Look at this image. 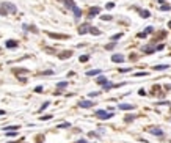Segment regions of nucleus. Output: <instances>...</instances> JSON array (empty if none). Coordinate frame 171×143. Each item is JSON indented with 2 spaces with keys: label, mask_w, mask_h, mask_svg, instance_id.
Returning <instances> with one entry per match:
<instances>
[{
  "label": "nucleus",
  "mask_w": 171,
  "mask_h": 143,
  "mask_svg": "<svg viewBox=\"0 0 171 143\" xmlns=\"http://www.w3.org/2000/svg\"><path fill=\"white\" fill-rule=\"evenodd\" d=\"M97 118H101V120H110V118H113V112H107V110H96L94 112Z\"/></svg>",
  "instance_id": "nucleus-1"
},
{
  "label": "nucleus",
  "mask_w": 171,
  "mask_h": 143,
  "mask_svg": "<svg viewBox=\"0 0 171 143\" xmlns=\"http://www.w3.org/2000/svg\"><path fill=\"white\" fill-rule=\"evenodd\" d=\"M2 6L6 9V13H8V11H9V13H16V11H17V8H16L13 3H9V2H5V3H2Z\"/></svg>",
  "instance_id": "nucleus-2"
},
{
  "label": "nucleus",
  "mask_w": 171,
  "mask_h": 143,
  "mask_svg": "<svg viewBox=\"0 0 171 143\" xmlns=\"http://www.w3.org/2000/svg\"><path fill=\"white\" fill-rule=\"evenodd\" d=\"M99 13H101V8H99V6H93V8H90V11H88V18L93 19L96 14H99Z\"/></svg>",
  "instance_id": "nucleus-3"
},
{
  "label": "nucleus",
  "mask_w": 171,
  "mask_h": 143,
  "mask_svg": "<svg viewBox=\"0 0 171 143\" xmlns=\"http://www.w3.org/2000/svg\"><path fill=\"white\" fill-rule=\"evenodd\" d=\"M93 105H94L93 101H80L79 102V107H82V108H90V107H93Z\"/></svg>",
  "instance_id": "nucleus-4"
},
{
  "label": "nucleus",
  "mask_w": 171,
  "mask_h": 143,
  "mask_svg": "<svg viewBox=\"0 0 171 143\" xmlns=\"http://www.w3.org/2000/svg\"><path fill=\"white\" fill-rule=\"evenodd\" d=\"M126 60L121 54H115V55H111V61H115V63H123V61Z\"/></svg>",
  "instance_id": "nucleus-5"
},
{
  "label": "nucleus",
  "mask_w": 171,
  "mask_h": 143,
  "mask_svg": "<svg viewBox=\"0 0 171 143\" xmlns=\"http://www.w3.org/2000/svg\"><path fill=\"white\" fill-rule=\"evenodd\" d=\"M96 82L99 83V85H102V87H104L105 83H108V79H107L105 76H101V74H99V76H97V79H96Z\"/></svg>",
  "instance_id": "nucleus-6"
},
{
  "label": "nucleus",
  "mask_w": 171,
  "mask_h": 143,
  "mask_svg": "<svg viewBox=\"0 0 171 143\" xmlns=\"http://www.w3.org/2000/svg\"><path fill=\"white\" fill-rule=\"evenodd\" d=\"M86 31H90V24H83L79 27V35H85Z\"/></svg>",
  "instance_id": "nucleus-7"
},
{
  "label": "nucleus",
  "mask_w": 171,
  "mask_h": 143,
  "mask_svg": "<svg viewBox=\"0 0 171 143\" xmlns=\"http://www.w3.org/2000/svg\"><path fill=\"white\" fill-rule=\"evenodd\" d=\"M17 46H19L17 41H14V39H8V41H6V47L8 49H16Z\"/></svg>",
  "instance_id": "nucleus-8"
},
{
  "label": "nucleus",
  "mask_w": 171,
  "mask_h": 143,
  "mask_svg": "<svg viewBox=\"0 0 171 143\" xmlns=\"http://www.w3.org/2000/svg\"><path fill=\"white\" fill-rule=\"evenodd\" d=\"M143 52L148 54V55H149V54H154L155 52V46H145V47H143Z\"/></svg>",
  "instance_id": "nucleus-9"
},
{
  "label": "nucleus",
  "mask_w": 171,
  "mask_h": 143,
  "mask_svg": "<svg viewBox=\"0 0 171 143\" xmlns=\"http://www.w3.org/2000/svg\"><path fill=\"white\" fill-rule=\"evenodd\" d=\"M137 11L140 13V16H141V18H145V19H148V18L151 16V13L148 11V9H140V8H137Z\"/></svg>",
  "instance_id": "nucleus-10"
},
{
  "label": "nucleus",
  "mask_w": 171,
  "mask_h": 143,
  "mask_svg": "<svg viewBox=\"0 0 171 143\" xmlns=\"http://www.w3.org/2000/svg\"><path fill=\"white\" fill-rule=\"evenodd\" d=\"M71 55H72V50H64V52H61L58 57H60L61 60H66V58H71Z\"/></svg>",
  "instance_id": "nucleus-11"
},
{
  "label": "nucleus",
  "mask_w": 171,
  "mask_h": 143,
  "mask_svg": "<svg viewBox=\"0 0 171 143\" xmlns=\"http://www.w3.org/2000/svg\"><path fill=\"white\" fill-rule=\"evenodd\" d=\"M118 107H119V110H133L135 105H132V104H119Z\"/></svg>",
  "instance_id": "nucleus-12"
},
{
  "label": "nucleus",
  "mask_w": 171,
  "mask_h": 143,
  "mask_svg": "<svg viewBox=\"0 0 171 143\" xmlns=\"http://www.w3.org/2000/svg\"><path fill=\"white\" fill-rule=\"evenodd\" d=\"M149 132H151L152 135H157V137H162V135H163V130H160L158 127H152Z\"/></svg>",
  "instance_id": "nucleus-13"
},
{
  "label": "nucleus",
  "mask_w": 171,
  "mask_h": 143,
  "mask_svg": "<svg viewBox=\"0 0 171 143\" xmlns=\"http://www.w3.org/2000/svg\"><path fill=\"white\" fill-rule=\"evenodd\" d=\"M168 68H170V65H155L152 69L154 71H165V69H168Z\"/></svg>",
  "instance_id": "nucleus-14"
},
{
  "label": "nucleus",
  "mask_w": 171,
  "mask_h": 143,
  "mask_svg": "<svg viewBox=\"0 0 171 143\" xmlns=\"http://www.w3.org/2000/svg\"><path fill=\"white\" fill-rule=\"evenodd\" d=\"M47 35L50 36V38H57V39H66V38H68L66 35H58V33H50V31H49Z\"/></svg>",
  "instance_id": "nucleus-15"
},
{
  "label": "nucleus",
  "mask_w": 171,
  "mask_h": 143,
  "mask_svg": "<svg viewBox=\"0 0 171 143\" xmlns=\"http://www.w3.org/2000/svg\"><path fill=\"white\" fill-rule=\"evenodd\" d=\"M102 71L101 69H91V71H86V76L88 77H91V76H99Z\"/></svg>",
  "instance_id": "nucleus-16"
},
{
  "label": "nucleus",
  "mask_w": 171,
  "mask_h": 143,
  "mask_svg": "<svg viewBox=\"0 0 171 143\" xmlns=\"http://www.w3.org/2000/svg\"><path fill=\"white\" fill-rule=\"evenodd\" d=\"M72 11H74V16H75V19H79L80 16H82V9H80L79 6H74V8H72Z\"/></svg>",
  "instance_id": "nucleus-17"
},
{
  "label": "nucleus",
  "mask_w": 171,
  "mask_h": 143,
  "mask_svg": "<svg viewBox=\"0 0 171 143\" xmlns=\"http://www.w3.org/2000/svg\"><path fill=\"white\" fill-rule=\"evenodd\" d=\"M21 126L16 124V126H8V127H3V130H6V132H11V130H17Z\"/></svg>",
  "instance_id": "nucleus-18"
},
{
  "label": "nucleus",
  "mask_w": 171,
  "mask_h": 143,
  "mask_svg": "<svg viewBox=\"0 0 171 143\" xmlns=\"http://www.w3.org/2000/svg\"><path fill=\"white\" fill-rule=\"evenodd\" d=\"M90 33L99 36V35H101V30H99V28H96V27H90Z\"/></svg>",
  "instance_id": "nucleus-19"
},
{
  "label": "nucleus",
  "mask_w": 171,
  "mask_h": 143,
  "mask_svg": "<svg viewBox=\"0 0 171 143\" xmlns=\"http://www.w3.org/2000/svg\"><path fill=\"white\" fill-rule=\"evenodd\" d=\"M64 5H66V6H68V8H69V9H72V8H74V6H75L74 0H64Z\"/></svg>",
  "instance_id": "nucleus-20"
},
{
  "label": "nucleus",
  "mask_w": 171,
  "mask_h": 143,
  "mask_svg": "<svg viewBox=\"0 0 171 143\" xmlns=\"http://www.w3.org/2000/svg\"><path fill=\"white\" fill-rule=\"evenodd\" d=\"M135 115H130V113H129V115H126V116H124V121L126 123H130V121H133V120H135Z\"/></svg>",
  "instance_id": "nucleus-21"
},
{
  "label": "nucleus",
  "mask_w": 171,
  "mask_h": 143,
  "mask_svg": "<svg viewBox=\"0 0 171 143\" xmlns=\"http://www.w3.org/2000/svg\"><path fill=\"white\" fill-rule=\"evenodd\" d=\"M171 9V5L168 3H162V6H160V11H170Z\"/></svg>",
  "instance_id": "nucleus-22"
},
{
  "label": "nucleus",
  "mask_w": 171,
  "mask_h": 143,
  "mask_svg": "<svg viewBox=\"0 0 171 143\" xmlns=\"http://www.w3.org/2000/svg\"><path fill=\"white\" fill-rule=\"evenodd\" d=\"M68 85H69V82H66V80H64V82H58L57 83V88H58V90H60V88H66Z\"/></svg>",
  "instance_id": "nucleus-23"
},
{
  "label": "nucleus",
  "mask_w": 171,
  "mask_h": 143,
  "mask_svg": "<svg viewBox=\"0 0 171 143\" xmlns=\"http://www.w3.org/2000/svg\"><path fill=\"white\" fill-rule=\"evenodd\" d=\"M49 105H50V102H49V101H46V102H44V104L39 107V113H41V112H44V110H46V108H47Z\"/></svg>",
  "instance_id": "nucleus-24"
},
{
  "label": "nucleus",
  "mask_w": 171,
  "mask_h": 143,
  "mask_svg": "<svg viewBox=\"0 0 171 143\" xmlns=\"http://www.w3.org/2000/svg\"><path fill=\"white\" fill-rule=\"evenodd\" d=\"M71 127V123H61V124H58V129H68Z\"/></svg>",
  "instance_id": "nucleus-25"
},
{
  "label": "nucleus",
  "mask_w": 171,
  "mask_h": 143,
  "mask_svg": "<svg viewBox=\"0 0 171 143\" xmlns=\"http://www.w3.org/2000/svg\"><path fill=\"white\" fill-rule=\"evenodd\" d=\"M101 19H102V21H111V19H113V16H110V14H102Z\"/></svg>",
  "instance_id": "nucleus-26"
},
{
  "label": "nucleus",
  "mask_w": 171,
  "mask_h": 143,
  "mask_svg": "<svg viewBox=\"0 0 171 143\" xmlns=\"http://www.w3.org/2000/svg\"><path fill=\"white\" fill-rule=\"evenodd\" d=\"M152 31H154V27H146V28H145V31H143V33H145V35H149V33H152Z\"/></svg>",
  "instance_id": "nucleus-27"
},
{
  "label": "nucleus",
  "mask_w": 171,
  "mask_h": 143,
  "mask_svg": "<svg viewBox=\"0 0 171 143\" xmlns=\"http://www.w3.org/2000/svg\"><path fill=\"white\" fill-rule=\"evenodd\" d=\"M79 60H80V63H86V61L90 60V55H82Z\"/></svg>",
  "instance_id": "nucleus-28"
},
{
  "label": "nucleus",
  "mask_w": 171,
  "mask_h": 143,
  "mask_svg": "<svg viewBox=\"0 0 171 143\" xmlns=\"http://www.w3.org/2000/svg\"><path fill=\"white\" fill-rule=\"evenodd\" d=\"M52 115H44V116H41L39 118V120H41V121H49V120H52Z\"/></svg>",
  "instance_id": "nucleus-29"
},
{
  "label": "nucleus",
  "mask_w": 171,
  "mask_h": 143,
  "mask_svg": "<svg viewBox=\"0 0 171 143\" xmlns=\"http://www.w3.org/2000/svg\"><path fill=\"white\" fill-rule=\"evenodd\" d=\"M119 38H123V33H116V35L111 36V39H113V41H118Z\"/></svg>",
  "instance_id": "nucleus-30"
},
{
  "label": "nucleus",
  "mask_w": 171,
  "mask_h": 143,
  "mask_svg": "<svg viewBox=\"0 0 171 143\" xmlns=\"http://www.w3.org/2000/svg\"><path fill=\"white\" fill-rule=\"evenodd\" d=\"M115 46H116V43H110V44H107V46H105V49H107V50H111V49H115Z\"/></svg>",
  "instance_id": "nucleus-31"
},
{
  "label": "nucleus",
  "mask_w": 171,
  "mask_h": 143,
  "mask_svg": "<svg viewBox=\"0 0 171 143\" xmlns=\"http://www.w3.org/2000/svg\"><path fill=\"white\" fill-rule=\"evenodd\" d=\"M24 72H28V69H14V74H24Z\"/></svg>",
  "instance_id": "nucleus-32"
},
{
  "label": "nucleus",
  "mask_w": 171,
  "mask_h": 143,
  "mask_svg": "<svg viewBox=\"0 0 171 143\" xmlns=\"http://www.w3.org/2000/svg\"><path fill=\"white\" fill-rule=\"evenodd\" d=\"M135 76H137V77H143V76L146 77V76H148V72H145V71H140V72H135Z\"/></svg>",
  "instance_id": "nucleus-33"
},
{
  "label": "nucleus",
  "mask_w": 171,
  "mask_h": 143,
  "mask_svg": "<svg viewBox=\"0 0 171 143\" xmlns=\"http://www.w3.org/2000/svg\"><path fill=\"white\" fill-rule=\"evenodd\" d=\"M41 74H43V76H52V74H53V71H52V69H47V71H43Z\"/></svg>",
  "instance_id": "nucleus-34"
},
{
  "label": "nucleus",
  "mask_w": 171,
  "mask_h": 143,
  "mask_svg": "<svg viewBox=\"0 0 171 143\" xmlns=\"http://www.w3.org/2000/svg\"><path fill=\"white\" fill-rule=\"evenodd\" d=\"M6 135H8V137H16V135H17V132H16V130H11V132H6Z\"/></svg>",
  "instance_id": "nucleus-35"
},
{
  "label": "nucleus",
  "mask_w": 171,
  "mask_h": 143,
  "mask_svg": "<svg viewBox=\"0 0 171 143\" xmlns=\"http://www.w3.org/2000/svg\"><path fill=\"white\" fill-rule=\"evenodd\" d=\"M6 14H8V13H6V9L2 6V8H0V16H6Z\"/></svg>",
  "instance_id": "nucleus-36"
},
{
  "label": "nucleus",
  "mask_w": 171,
  "mask_h": 143,
  "mask_svg": "<svg viewBox=\"0 0 171 143\" xmlns=\"http://www.w3.org/2000/svg\"><path fill=\"white\" fill-rule=\"evenodd\" d=\"M105 6H107L108 9H111V8H115V3H113V2H108V3L105 5Z\"/></svg>",
  "instance_id": "nucleus-37"
},
{
  "label": "nucleus",
  "mask_w": 171,
  "mask_h": 143,
  "mask_svg": "<svg viewBox=\"0 0 171 143\" xmlns=\"http://www.w3.org/2000/svg\"><path fill=\"white\" fill-rule=\"evenodd\" d=\"M138 94H140V96H146V90H145V88H140Z\"/></svg>",
  "instance_id": "nucleus-38"
},
{
  "label": "nucleus",
  "mask_w": 171,
  "mask_h": 143,
  "mask_svg": "<svg viewBox=\"0 0 171 143\" xmlns=\"http://www.w3.org/2000/svg\"><path fill=\"white\" fill-rule=\"evenodd\" d=\"M129 71H132L130 68H121V69H119V72H129Z\"/></svg>",
  "instance_id": "nucleus-39"
},
{
  "label": "nucleus",
  "mask_w": 171,
  "mask_h": 143,
  "mask_svg": "<svg viewBox=\"0 0 171 143\" xmlns=\"http://www.w3.org/2000/svg\"><path fill=\"white\" fill-rule=\"evenodd\" d=\"M41 91H43V87H41V85H39V87H36V88H35V93H41Z\"/></svg>",
  "instance_id": "nucleus-40"
},
{
  "label": "nucleus",
  "mask_w": 171,
  "mask_h": 143,
  "mask_svg": "<svg viewBox=\"0 0 171 143\" xmlns=\"http://www.w3.org/2000/svg\"><path fill=\"white\" fill-rule=\"evenodd\" d=\"M97 94H99V93H97V91H93V93H90V98H96Z\"/></svg>",
  "instance_id": "nucleus-41"
},
{
  "label": "nucleus",
  "mask_w": 171,
  "mask_h": 143,
  "mask_svg": "<svg viewBox=\"0 0 171 143\" xmlns=\"http://www.w3.org/2000/svg\"><path fill=\"white\" fill-rule=\"evenodd\" d=\"M157 105H170V102H167V101H163V102H157Z\"/></svg>",
  "instance_id": "nucleus-42"
},
{
  "label": "nucleus",
  "mask_w": 171,
  "mask_h": 143,
  "mask_svg": "<svg viewBox=\"0 0 171 143\" xmlns=\"http://www.w3.org/2000/svg\"><path fill=\"white\" fill-rule=\"evenodd\" d=\"M75 143H88V142H86V140H85V139H80V140H77V142H75Z\"/></svg>",
  "instance_id": "nucleus-43"
},
{
  "label": "nucleus",
  "mask_w": 171,
  "mask_h": 143,
  "mask_svg": "<svg viewBox=\"0 0 171 143\" xmlns=\"http://www.w3.org/2000/svg\"><path fill=\"white\" fill-rule=\"evenodd\" d=\"M2 115H5V110H0V116H2Z\"/></svg>",
  "instance_id": "nucleus-44"
},
{
  "label": "nucleus",
  "mask_w": 171,
  "mask_h": 143,
  "mask_svg": "<svg viewBox=\"0 0 171 143\" xmlns=\"http://www.w3.org/2000/svg\"><path fill=\"white\" fill-rule=\"evenodd\" d=\"M158 3H163V0H158Z\"/></svg>",
  "instance_id": "nucleus-45"
}]
</instances>
